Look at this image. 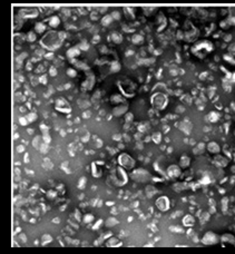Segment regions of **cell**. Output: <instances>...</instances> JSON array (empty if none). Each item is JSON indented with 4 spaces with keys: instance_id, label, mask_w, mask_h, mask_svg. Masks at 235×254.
Instances as JSON below:
<instances>
[{
    "instance_id": "6da1fadb",
    "label": "cell",
    "mask_w": 235,
    "mask_h": 254,
    "mask_svg": "<svg viewBox=\"0 0 235 254\" xmlns=\"http://www.w3.org/2000/svg\"><path fill=\"white\" fill-rule=\"evenodd\" d=\"M65 39V32H58L55 30H50V31L46 32L43 37L40 39V46L45 48V49L49 50V51H53V50L58 49L63 44V40Z\"/></svg>"
},
{
    "instance_id": "8fae6325",
    "label": "cell",
    "mask_w": 235,
    "mask_h": 254,
    "mask_svg": "<svg viewBox=\"0 0 235 254\" xmlns=\"http://www.w3.org/2000/svg\"><path fill=\"white\" fill-rule=\"evenodd\" d=\"M182 167L179 165H171L168 166L167 169H166V174L169 178H173V180H176L178 177L181 176L182 174Z\"/></svg>"
},
{
    "instance_id": "7dc6e473",
    "label": "cell",
    "mask_w": 235,
    "mask_h": 254,
    "mask_svg": "<svg viewBox=\"0 0 235 254\" xmlns=\"http://www.w3.org/2000/svg\"><path fill=\"white\" fill-rule=\"evenodd\" d=\"M43 143H46V144H49L50 142H51V138H50V136L47 133H45L43 136Z\"/></svg>"
},
{
    "instance_id": "4dcf8cb0",
    "label": "cell",
    "mask_w": 235,
    "mask_h": 254,
    "mask_svg": "<svg viewBox=\"0 0 235 254\" xmlns=\"http://www.w3.org/2000/svg\"><path fill=\"white\" fill-rule=\"evenodd\" d=\"M106 245L107 246H121V242L118 239H116V237H111V239H109V240L107 241Z\"/></svg>"
},
{
    "instance_id": "ac0fdd59",
    "label": "cell",
    "mask_w": 235,
    "mask_h": 254,
    "mask_svg": "<svg viewBox=\"0 0 235 254\" xmlns=\"http://www.w3.org/2000/svg\"><path fill=\"white\" fill-rule=\"evenodd\" d=\"M48 25H49L50 28H57L58 26L60 25V18L58 16H51V17L48 19Z\"/></svg>"
},
{
    "instance_id": "be15d7a7",
    "label": "cell",
    "mask_w": 235,
    "mask_h": 254,
    "mask_svg": "<svg viewBox=\"0 0 235 254\" xmlns=\"http://www.w3.org/2000/svg\"><path fill=\"white\" fill-rule=\"evenodd\" d=\"M232 79H233V80L235 81V73H234L233 75H232Z\"/></svg>"
},
{
    "instance_id": "6125c7cd",
    "label": "cell",
    "mask_w": 235,
    "mask_h": 254,
    "mask_svg": "<svg viewBox=\"0 0 235 254\" xmlns=\"http://www.w3.org/2000/svg\"><path fill=\"white\" fill-rule=\"evenodd\" d=\"M18 151H19V152H21V151H24V146H22V147H19V148H18Z\"/></svg>"
},
{
    "instance_id": "f35d334b",
    "label": "cell",
    "mask_w": 235,
    "mask_h": 254,
    "mask_svg": "<svg viewBox=\"0 0 235 254\" xmlns=\"http://www.w3.org/2000/svg\"><path fill=\"white\" fill-rule=\"evenodd\" d=\"M53 241V237L50 236L49 234H45L43 237H41V243L43 244V245H46V244L50 243Z\"/></svg>"
},
{
    "instance_id": "e7e4bbea",
    "label": "cell",
    "mask_w": 235,
    "mask_h": 254,
    "mask_svg": "<svg viewBox=\"0 0 235 254\" xmlns=\"http://www.w3.org/2000/svg\"><path fill=\"white\" fill-rule=\"evenodd\" d=\"M234 135H235V129H234Z\"/></svg>"
},
{
    "instance_id": "4fadbf2b",
    "label": "cell",
    "mask_w": 235,
    "mask_h": 254,
    "mask_svg": "<svg viewBox=\"0 0 235 254\" xmlns=\"http://www.w3.org/2000/svg\"><path fill=\"white\" fill-rule=\"evenodd\" d=\"M206 149L211 153V154L216 155V154H220V152H221V146H220L218 143H216V142H210V143L206 145Z\"/></svg>"
},
{
    "instance_id": "8d00e7d4",
    "label": "cell",
    "mask_w": 235,
    "mask_h": 254,
    "mask_svg": "<svg viewBox=\"0 0 235 254\" xmlns=\"http://www.w3.org/2000/svg\"><path fill=\"white\" fill-rule=\"evenodd\" d=\"M152 139L154 141V143H156V144H159L160 142H162V134H160L159 132H156V133H154L153 136H152Z\"/></svg>"
},
{
    "instance_id": "11a10c76",
    "label": "cell",
    "mask_w": 235,
    "mask_h": 254,
    "mask_svg": "<svg viewBox=\"0 0 235 254\" xmlns=\"http://www.w3.org/2000/svg\"><path fill=\"white\" fill-rule=\"evenodd\" d=\"M184 110H185V108H184L183 106H178L177 109H176V112H177V113H183Z\"/></svg>"
},
{
    "instance_id": "ba28073f",
    "label": "cell",
    "mask_w": 235,
    "mask_h": 254,
    "mask_svg": "<svg viewBox=\"0 0 235 254\" xmlns=\"http://www.w3.org/2000/svg\"><path fill=\"white\" fill-rule=\"evenodd\" d=\"M38 10L35 8H24L18 11L17 17L19 19H30V18H36L38 16Z\"/></svg>"
},
{
    "instance_id": "4316f807",
    "label": "cell",
    "mask_w": 235,
    "mask_h": 254,
    "mask_svg": "<svg viewBox=\"0 0 235 254\" xmlns=\"http://www.w3.org/2000/svg\"><path fill=\"white\" fill-rule=\"evenodd\" d=\"M111 41L115 42V44H117V45L123 41V36H121V34H118V32H113L111 35Z\"/></svg>"
},
{
    "instance_id": "680465c9",
    "label": "cell",
    "mask_w": 235,
    "mask_h": 254,
    "mask_svg": "<svg viewBox=\"0 0 235 254\" xmlns=\"http://www.w3.org/2000/svg\"><path fill=\"white\" fill-rule=\"evenodd\" d=\"M100 223H101V221H98V222L96 223V225L94 226V229H98V227H99V224Z\"/></svg>"
},
{
    "instance_id": "ee69618b",
    "label": "cell",
    "mask_w": 235,
    "mask_h": 254,
    "mask_svg": "<svg viewBox=\"0 0 235 254\" xmlns=\"http://www.w3.org/2000/svg\"><path fill=\"white\" fill-rule=\"evenodd\" d=\"M67 75L69 76V77L74 78L77 76V70L76 69H74V68H68L67 69Z\"/></svg>"
},
{
    "instance_id": "d590c367",
    "label": "cell",
    "mask_w": 235,
    "mask_h": 254,
    "mask_svg": "<svg viewBox=\"0 0 235 254\" xmlns=\"http://www.w3.org/2000/svg\"><path fill=\"white\" fill-rule=\"evenodd\" d=\"M121 69V63L118 61H113L111 65V73H117Z\"/></svg>"
},
{
    "instance_id": "6f0895ef",
    "label": "cell",
    "mask_w": 235,
    "mask_h": 254,
    "mask_svg": "<svg viewBox=\"0 0 235 254\" xmlns=\"http://www.w3.org/2000/svg\"><path fill=\"white\" fill-rule=\"evenodd\" d=\"M53 53H49V54H46V58L47 59H53Z\"/></svg>"
},
{
    "instance_id": "3957f363",
    "label": "cell",
    "mask_w": 235,
    "mask_h": 254,
    "mask_svg": "<svg viewBox=\"0 0 235 254\" xmlns=\"http://www.w3.org/2000/svg\"><path fill=\"white\" fill-rule=\"evenodd\" d=\"M167 104H168V98L164 93L157 92L152 96V105H153V107L155 109L157 110L165 109Z\"/></svg>"
},
{
    "instance_id": "e575fe53",
    "label": "cell",
    "mask_w": 235,
    "mask_h": 254,
    "mask_svg": "<svg viewBox=\"0 0 235 254\" xmlns=\"http://www.w3.org/2000/svg\"><path fill=\"white\" fill-rule=\"evenodd\" d=\"M123 100H124V98H123L121 95H118V94H116V95H113L111 97V102L114 103V104H121Z\"/></svg>"
},
{
    "instance_id": "7c38bea8",
    "label": "cell",
    "mask_w": 235,
    "mask_h": 254,
    "mask_svg": "<svg viewBox=\"0 0 235 254\" xmlns=\"http://www.w3.org/2000/svg\"><path fill=\"white\" fill-rule=\"evenodd\" d=\"M214 164L218 167H226L228 165V159L225 156L221 155V154H216L214 156Z\"/></svg>"
},
{
    "instance_id": "603a6c76",
    "label": "cell",
    "mask_w": 235,
    "mask_h": 254,
    "mask_svg": "<svg viewBox=\"0 0 235 254\" xmlns=\"http://www.w3.org/2000/svg\"><path fill=\"white\" fill-rule=\"evenodd\" d=\"M189 164H191V158H189L187 155H183L182 157L179 158V166H181L182 168L188 167Z\"/></svg>"
},
{
    "instance_id": "db71d44e",
    "label": "cell",
    "mask_w": 235,
    "mask_h": 254,
    "mask_svg": "<svg viewBox=\"0 0 235 254\" xmlns=\"http://www.w3.org/2000/svg\"><path fill=\"white\" fill-rule=\"evenodd\" d=\"M107 9H108V7H100L99 8V11H98V12H99V14H105Z\"/></svg>"
},
{
    "instance_id": "bcb514c9",
    "label": "cell",
    "mask_w": 235,
    "mask_h": 254,
    "mask_svg": "<svg viewBox=\"0 0 235 254\" xmlns=\"http://www.w3.org/2000/svg\"><path fill=\"white\" fill-rule=\"evenodd\" d=\"M19 123H20V125H22V126H27L29 123V120L27 117H20V118H19Z\"/></svg>"
},
{
    "instance_id": "d6986e66",
    "label": "cell",
    "mask_w": 235,
    "mask_h": 254,
    "mask_svg": "<svg viewBox=\"0 0 235 254\" xmlns=\"http://www.w3.org/2000/svg\"><path fill=\"white\" fill-rule=\"evenodd\" d=\"M195 224V219H194V216L191 215V214H187V215H185L184 217H183V225L186 226V227H191V226H193Z\"/></svg>"
},
{
    "instance_id": "cb8c5ba5",
    "label": "cell",
    "mask_w": 235,
    "mask_h": 254,
    "mask_svg": "<svg viewBox=\"0 0 235 254\" xmlns=\"http://www.w3.org/2000/svg\"><path fill=\"white\" fill-rule=\"evenodd\" d=\"M206 119L211 123H216L220 119V114L217 112H211L208 115L206 116Z\"/></svg>"
},
{
    "instance_id": "484cf974",
    "label": "cell",
    "mask_w": 235,
    "mask_h": 254,
    "mask_svg": "<svg viewBox=\"0 0 235 254\" xmlns=\"http://www.w3.org/2000/svg\"><path fill=\"white\" fill-rule=\"evenodd\" d=\"M46 25L43 24V22H37L35 26V32L36 34H43V32L46 31Z\"/></svg>"
},
{
    "instance_id": "b9f144b4",
    "label": "cell",
    "mask_w": 235,
    "mask_h": 254,
    "mask_svg": "<svg viewBox=\"0 0 235 254\" xmlns=\"http://www.w3.org/2000/svg\"><path fill=\"white\" fill-rule=\"evenodd\" d=\"M118 223V221L115 217H109V219L107 220L106 221V225L108 226V227H111V226H114V225H116Z\"/></svg>"
},
{
    "instance_id": "94428289",
    "label": "cell",
    "mask_w": 235,
    "mask_h": 254,
    "mask_svg": "<svg viewBox=\"0 0 235 254\" xmlns=\"http://www.w3.org/2000/svg\"><path fill=\"white\" fill-rule=\"evenodd\" d=\"M225 40H226V41L231 40V35H226V36H225Z\"/></svg>"
},
{
    "instance_id": "44dd1931",
    "label": "cell",
    "mask_w": 235,
    "mask_h": 254,
    "mask_svg": "<svg viewBox=\"0 0 235 254\" xmlns=\"http://www.w3.org/2000/svg\"><path fill=\"white\" fill-rule=\"evenodd\" d=\"M94 85H95V77H94L93 75H88L87 76V79H86L85 81H84V87H85L86 89H92L94 87Z\"/></svg>"
},
{
    "instance_id": "30bf717a",
    "label": "cell",
    "mask_w": 235,
    "mask_h": 254,
    "mask_svg": "<svg viewBox=\"0 0 235 254\" xmlns=\"http://www.w3.org/2000/svg\"><path fill=\"white\" fill-rule=\"evenodd\" d=\"M55 108H56V110H58V112L65 113V114L70 113L71 112L69 103L64 98H58L57 100H56V106H55Z\"/></svg>"
},
{
    "instance_id": "9f6ffc18",
    "label": "cell",
    "mask_w": 235,
    "mask_h": 254,
    "mask_svg": "<svg viewBox=\"0 0 235 254\" xmlns=\"http://www.w3.org/2000/svg\"><path fill=\"white\" fill-rule=\"evenodd\" d=\"M56 73H57V71H56V69H55V68H50V75H51V76H55V75H56Z\"/></svg>"
},
{
    "instance_id": "7bdbcfd3",
    "label": "cell",
    "mask_w": 235,
    "mask_h": 254,
    "mask_svg": "<svg viewBox=\"0 0 235 254\" xmlns=\"http://www.w3.org/2000/svg\"><path fill=\"white\" fill-rule=\"evenodd\" d=\"M124 10H125L124 12H125V15H126V17H127V19L133 20V19L135 18V16H134V14L132 12V10H129V9H127V8H125Z\"/></svg>"
},
{
    "instance_id": "5b68a950",
    "label": "cell",
    "mask_w": 235,
    "mask_h": 254,
    "mask_svg": "<svg viewBox=\"0 0 235 254\" xmlns=\"http://www.w3.org/2000/svg\"><path fill=\"white\" fill-rule=\"evenodd\" d=\"M130 178L133 181H135V182L144 183V182L152 180V175H150V172L146 171V169L138 168V169H134L132 173H130Z\"/></svg>"
},
{
    "instance_id": "c3c4849f",
    "label": "cell",
    "mask_w": 235,
    "mask_h": 254,
    "mask_svg": "<svg viewBox=\"0 0 235 254\" xmlns=\"http://www.w3.org/2000/svg\"><path fill=\"white\" fill-rule=\"evenodd\" d=\"M27 118H28L29 123H30V122H35L36 118H37V115H36V114H34V113H31V114H29L28 116H27Z\"/></svg>"
},
{
    "instance_id": "f1b7e54d",
    "label": "cell",
    "mask_w": 235,
    "mask_h": 254,
    "mask_svg": "<svg viewBox=\"0 0 235 254\" xmlns=\"http://www.w3.org/2000/svg\"><path fill=\"white\" fill-rule=\"evenodd\" d=\"M71 61L75 65V67L78 68V69H82V70H87L88 69V66L84 61H79V60H71Z\"/></svg>"
},
{
    "instance_id": "91938a15",
    "label": "cell",
    "mask_w": 235,
    "mask_h": 254,
    "mask_svg": "<svg viewBox=\"0 0 235 254\" xmlns=\"http://www.w3.org/2000/svg\"><path fill=\"white\" fill-rule=\"evenodd\" d=\"M231 183L232 184H235V175H233V176L231 177Z\"/></svg>"
},
{
    "instance_id": "7402d4cb",
    "label": "cell",
    "mask_w": 235,
    "mask_h": 254,
    "mask_svg": "<svg viewBox=\"0 0 235 254\" xmlns=\"http://www.w3.org/2000/svg\"><path fill=\"white\" fill-rule=\"evenodd\" d=\"M205 151H206V145L204 144V143H198L195 147L193 148V153H194L195 155H201V154H203Z\"/></svg>"
},
{
    "instance_id": "f5cc1de1",
    "label": "cell",
    "mask_w": 235,
    "mask_h": 254,
    "mask_svg": "<svg viewBox=\"0 0 235 254\" xmlns=\"http://www.w3.org/2000/svg\"><path fill=\"white\" fill-rule=\"evenodd\" d=\"M133 120V114H127L126 115V122H132Z\"/></svg>"
},
{
    "instance_id": "836d02e7",
    "label": "cell",
    "mask_w": 235,
    "mask_h": 254,
    "mask_svg": "<svg viewBox=\"0 0 235 254\" xmlns=\"http://www.w3.org/2000/svg\"><path fill=\"white\" fill-rule=\"evenodd\" d=\"M32 146L35 148H38V149L40 148V146H41V138H40L39 135L35 136V138L32 139Z\"/></svg>"
},
{
    "instance_id": "f546056e",
    "label": "cell",
    "mask_w": 235,
    "mask_h": 254,
    "mask_svg": "<svg viewBox=\"0 0 235 254\" xmlns=\"http://www.w3.org/2000/svg\"><path fill=\"white\" fill-rule=\"evenodd\" d=\"M145 192H146V195L148 198H152L154 196V195L157 193V190L155 188L154 186H152V185H148V186L146 187V190H145Z\"/></svg>"
},
{
    "instance_id": "681fc988",
    "label": "cell",
    "mask_w": 235,
    "mask_h": 254,
    "mask_svg": "<svg viewBox=\"0 0 235 254\" xmlns=\"http://www.w3.org/2000/svg\"><path fill=\"white\" fill-rule=\"evenodd\" d=\"M86 177H82L80 178V182H79V184H78V187L79 188H84V186L86 185Z\"/></svg>"
},
{
    "instance_id": "1f68e13d",
    "label": "cell",
    "mask_w": 235,
    "mask_h": 254,
    "mask_svg": "<svg viewBox=\"0 0 235 254\" xmlns=\"http://www.w3.org/2000/svg\"><path fill=\"white\" fill-rule=\"evenodd\" d=\"M186 187H187V185H186L185 183H175L174 185H173V188H174V190H176V192H182V190H186Z\"/></svg>"
},
{
    "instance_id": "d6a6232c",
    "label": "cell",
    "mask_w": 235,
    "mask_h": 254,
    "mask_svg": "<svg viewBox=\"0 0 235 254\" xmlns=\"http://www.w3.org/2000/svg\"><path fill=\"white\" fill-rule=\"evenodd\" d=\"M36 39H37V35H36L35 31H29L28 34L26 35V40L29 42L36 41Z\"/></svg>"
},
{
    "instance_id": "9a60e30c",
    "label": "cell",
    "mask_w": 235,
    "mask_h": 254,
    "mask_svg": "<svg viewBox=\"0 0 235 254\" xmlns=\"http://www.w3.org/2000/svg\"><path fill=\"white\" fill-rule=\"evenodd\" d=\"M221 242L223 244H231L235 246V236L231 233H224L221 236Z\"/></svg>"
},
{
    "instance_id": "9c48e42d",
    "label": "cell",
    "mask_w": 235,
    "mask_h": 254,
    "mask_svg": "<svg viewBox=\"0 0 235 254\" xmlns=\"http://www.w3.org/2000/svg\"><path fill=\"white\" fill-rule=\"evenodd\" d=\"M155 205L160 212H167L171 207V201L167 196L163 195V196H159L157 198L156 202H155Z\"/></svg>"
},
{
    "instance_id": "f6af8a7d",
    "label": "cell",
    "mask_w": 235,
    "mask_h": 254,
    "mask_svg": "<svg viewBox=\"0 0 235 254\" xmlns=\"http://www.w3.org/2000/svg\"><path fill=\"white\" fill-rule=\"evenodd\" d=\"M227 50H228V54H230V55H232L233 57H235V42L231 44V45L227 47Z\"/></svg>"
},
{
    "instance_id": "8992f818",
    "label": "cell",
    "mask_w": 235,
    "mask_h": 254,
    "mask_svg": "<svg viewBox=\"0 0 235 254\" xmlns=\"http://www.w3.org/2000/svg\"><path fill=\"white\" fill-rule=\"evenodd\" d=\"M118 164L125 169H133L135 167V161L127 153H121L118 156Z\"/></svg>"
},
{
    "instance_id": "ab89813d",
    "label": "cell",
    "mask_w": 235,
    "mask_h": 254,
    "mask_svg": "<svg viewBox=\"0 0 235 254\" xmlns=\"http://www.w3.org/2000/svg\"><path fill=\"white\" fill-rule=\"evenodd\" d=\"M94 220H95V217H94L93 214H86V215H84V217H82V221L85 223H87V224L92 223Z\"/></svg>"
},
{
    "instance_id": "60d3db41",
    "label": "cell",
    "mask_w": 235,
    "mask_h": 254,
    "mask_svg": "<svg viewBox=\"0 0 235 254\" xmlns=\"http://www.w3.org/2000/svg\"><path fill=\"white\" fill-rule=\"evenodd\" d=\"M223 58H224L225 61H227V63H232V65H235L234 57L232 56V55H230V54H226V55H224V56H223Z\"/></svg>"
},
{
    "instance_id": "5bb4252c",
    "label": "cell",
    "mask_w": 235,
    "mask_h": 254,
    "mask_svg": "<svg viewBox=\"0 0 235 254\" xmlns=\"http://www.w3.org/2000/svg\"><path fill=\"white\" fill-rule=\"evenodd\" d=\"M79 55H80V49H79V47H70V48L66 51V56H67V58H69V59H71V60H74L75 58H77Z\"/></svg>"
},
{
    "instance_id": "2e32d148",
    "label": "cell",
    "mask_w": 235,
    "mask_h": 254,
    "mask_svg": "<svg viewBox=\"0 0 235 254\" xmlns=\"http://www.w3.org/2000/svg\"><path fill=\"white\" fill-rule=\"evenodd\" d=\"M179 128H181L185 134H191V132H192V129H193V125L189 120L185 119L179 123Z\"/></svg>"
},
{
    "instance_id": "f907efd6",
    "label": "cell",
    "mask_w": 235,
    "mask_h": 254,
    "mask_svg": "<svg viewBox=\"0 0 235 254\" xmlns=\"http://www.w3.org/2000/svg\"><path fill=\"white\" fill-rule=\"evenodd\" d=\"M222 204H223V211H225L226 207H227V198H224V200L222 201Z\"/></svg>"
},
{
    "instance_id": "83f0119b",
    "label": "cell",
    "mask_w": 235,
    "mask_h": 254,
    "mask_svg": "<svg viewBox=\"0 0 235 254\" xmlns=\"http://www.w3.org/2000/svg\"><path fill=\"white\" fill-rule=\"evenodd\" d=\"M132 41L134 45H142L144 42V37L142 35H138V34H135V35L132 37Z\"/></svg>"
},
{
    "instance_id": "74e56055",
    "label": "cell",
    "mask_w": 235,
    "mask_h": 254,
    "mask_svg": "<svg viewBox=\"0 0 235 254\" xmlns=\"http://www.w3.org/2000/svg\"><path fill=\"white\" fill-rule=\"evenodd\" d=\"M211 182H212V178L210 177V175L208 174H205L202 178H201V181H200V183L201 184H204V185H207V184H210Z\"/></svg>"
},
{
    "instance_id": "d4e9b609",
    "label": "cell",
    "mask_w": 235,
    "mask_h": 254,
    "mask_svg": "<svg viewBox=\"0 0 235 254\" xmlns=\"http://www.w3.org/2000/svg\"><path fill=\"white\" fill-rule=\"evenodd\" d=\"M113 20H114V18L111 17V15H105L101 18V25L105 26V27H108L113 22Z\"/></svg>"
},
{
    "instance_id": "7a4b0ae2",
    "label": "cell",
    "mask_w": 235,
    "mask_h": 254,
    "mask_svg": "<svg viewBox=\"0 0 235 254\" xmlns=\"http://www.w3.org/2000/svg\"><path fill=\"white\" fill-rule=\"evenodd\" d=\"M111 177V183L116 187L124 186L125 184L127 183V181H128V175L126 173L125 168H123L121 166H119V167H117V168H115L113 171Z\"/></svg>"
},
{
    "instance_id": "816d5d0a",
    "label": "cell",
    "mask_w": 235,
    "mask_h": 254,
    "mask_svg": "<svg viewBox=\"0 0 235 254\" xmlns=\"http://www.w3.org/2000/svg\"><path fill=\"white\" fill-rule=\"evenodd\" d=\"M19 239L22 241V243H26V241H27V239H26V235L24 234V233H21V234L19 235Z\"/></svg>"
},
{
    "instance_id": "ffe728a7",
    "label": "cell",
    "mask_w": 235,
    "mask_h": 254,
    "mask_svg": "<svg viewBox=\"0 0 235 254\" xmlns=\"http://www.w3.org/2000/svg\"><path fill=\"white\" fill-rule=\"evenodd\" d=\"M127 108H128V107L126 105L117 106V107H115L114 109H113V114H114V116L119 117V116H121V115H124V114L127 112Z\"/></svg>"
},
{
    "instance_id": "e0dca14e",
    "label": "cell",
    "mask_w": 235,
    "mask_h": 254,
    "mask_svg": "<svg viewBox=\"0 0 235 254\" xmlns=\"http://www.w3.org/2000/svg\"><path fill=\"white\" fill-rule=\"evenodd\" d=\"M99 165H104V162H95L92 164V167H93V176L95 177H100L101 175H103V173H101V169L98 167Z\"/></svg>"
},
{
    "instance_id": "277c9868",
    "label": "cell",
    "mask_w": 235,
    "mask_h": 254,
    "mask_svg": "<svg viewBox=\"0 0 235 254\" xmlns=\"http://www.w3.org/2000/svg\"><path fill=\"white\" fill-rule=\"evenodd\" d=\"M213 49V46L210 41H206V40H203V41H200L198 44H196L195 46L193 47L192 51L195 54L197 57H204L207 53L212 51Z\"/></svg>"
},
{
    "instance_id": "52a82bcc",
    "label": "cell",
    "mask_w": 235,
    "mask_h": 254,
    "mask_svg": "<svg viewBox=\"0 0 235 254\" xmlns=\"http://www.w3.org/2000/svg\"><path fill=\"white\" fill-rule=\"evenodd\" d=\"M220 241H221V237H218L216 233L212 232V231H208V232H206L203 235L201 242H202L204 245H215V244H217Z\"/></svg>"
}]
</instances>
